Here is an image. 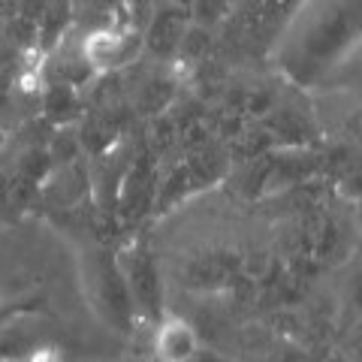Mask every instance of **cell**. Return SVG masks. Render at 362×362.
Masks as SVG:
<instances>
[{"instance_id": "obj_1", "label": "cell", "mask_w": 362, "mask_h": 362, "mask_svg": "<svg viewBox=\"0 0 362 362\" xmlns=\"http://www.w3.org/2000/svg\"><path fill=\"white\" fill-rule=\"evenodd\" d=\"M359 0H326V9L302 13L296 30L284 45V66L299 82H326L335 66H341L350 42L359 30Z\"/></svg>"}, {"instance_id": "obj_2", "label": "cell", "mask_w": 362, "mask_h": 362, "mask_svg": "<svg viewBox=\"0 0 362 362\" xmlns=\"http://www.w3.org/2000/svg\"><path fill=\"white\" fill-rule=\"evenodd\" d=\"M142 49H145V40H142L139 30L103 25V28L90 30L82 40L78 54H82V61L94 73H115L121 66H127L139 58Z\"/></svg>"}, {"instance_id": "obj_3", "label": "cell", "mask_w": 362, "mask_h": 362, "mask_svg": "<svg viewBox=\"0 0 362 362\" xmlns=\"http://www.w3.org/2000/svg\"><path fill=\"white\" fill-rule=\"evenodd\" d=\"M90 284H94V299L106 320L112 326H118L121 332H130L136 311H133V302H130L127 284H124L118 259H112L109 254L100 251L90 259Z\"/></svg>"}, {"instance_id": "obj_4", "label": "cell", "mask_w": 362, "mask_h": 362, "mask_svg": "<svg viewBox=\"0 0 362 362\" xmlns=\"http://www.w3.org/2000/svg\"><path fill=\"white\" fill-rule=\"evenodd\" d=\"M124 284H127L133 311L148 320H160V308H163V293H160V272H157L154 257L145 247H133L127 257L118 259Z\"/></svg>"}, {"instance_id": "obj_5", "label": "cell", "mask_w": 362, "mask_h": 362, "mask_svg": "<svg viewBox=\"0 0 362 362\" xmlns=\"http://www.w3.org/2000/svg\"><path fill=\"white\" fill-rule=\"evenodd\" d=\"M242 254L235 251H206L185 263V284L197 290L230 287V281L239 275Z\"/></svg>"}, {"instance_id": "obj_6", "label": "cell", "mask_w": 362, "mask_h": 362, "mask_svg": "<svg viewBox=\"0 0 362 362\" xmlns=\"http://www.w3.org/2000/svg\"><path fill=\"white\" fill-rule=\"evenodd\" d=\"M28 314H16L13 320L0 326V359H28L33 350L42 344H52L49 323Z\"/></svg>"}, {"instance_id": "obj_7", "label": "cell", "mask_w": 362, "mask_h": 362, "mask_svg": "<svg viewBox=\"0 0 362 362\" xmlns=\"http://www.w3.org/2000/svg\"><path fill=\"white\" fill-rule=\"evenodd\" d=\"M187 16L190 9H181V6H154V16L148 21V30L142 33L145 45L160 54V58H169V54L178 52V42H181V33L187 30Z\"/></svg>"}, {"instance_id": "obj_8", "label": "cell", "mask_w": 362, "mask_h": 362, "mask_svg": "<svg viewBox=\"0 0 362 362\" xmlns=\"http://www.w3.org/2000/svg\"><path fill=\"white\" fill-rule=\"evenodd\" d=\"M199 338L197 329L178 317H166L157 323V335H154V350L163 362H187L197 354Z\"/></svg>"}, {"instance_id": "obj_9", "label": "cell", "mask_w": 362, "mask_h": 362, "mask_svg": "<svg viewBox=\"0 0 362 362\" xmlns=\"http://www.w3.org/2000/svg\"><path fill=\"white\" fill-rule=\"evenodd\" d=\"M42 112L54 127H70L85 115L82 94H78V88L66 82H49L42 90Z\"/></svg>"}, {"instance_id": "obj_10", "label": "cell", "mask_w": 362, "mask_h": 362, "mask_svg": "<svg viewBox=\"0 0 362 362\" xmlns=\"http://www.w3.org/2000/svg\"><path fill=\"white\" fill-rule=\"evenodd\" d=\"M45 178H52L45 185V199H52L54 206H76L88 194V169L82 163V157L66 166L52 169Z\"/></svg>"}, {"instance_id": "obj_11", "label": "cell", "mask_w": 362, "mask_h": 362, "mask_svg": "<svg viewBox=\"0 0 362 362\" xmlns=\"http://www.w3.org/2000/svg\"><path fill=\"white\" fill-rule=\"evenodd\" d=\"M73 25V0H49L37 21V45L42 52L54 49Z\"/></svg>"}, {"instance_id": "obj_12", "label": "cell", "mask_w": 362, "mask_h": 362, "mask_svg": "<svg viewBox=\"0 0 362 362\" xmlns=\"http://www.w3.org/2000/svg\"><path fill=\"white\" fill-rule=\"evenodd\" d=\"M175 103V78L173 76H148L136 90V112L139 115H166V109Z\"/></svg>"}, {"instance_id": "obj_13", "label": "cell", "mask_w": 362, "mask_h": 362, "mask_svg": "<svg viewBox=\"0 0 362 362\" xmlns=\"http://www.w3.org/2000/svg\"><path fill=\"white\" fill-rule=\"evenodd\" d=\"M226 160H230V157H226V154L218 148V145L206 142V145H199V148L187 151L185 166H187L190 178H194V185H197V187H206V185H214V181L223 178Z\"/></svg>"}, {"instance_id": "obj_14", "label": "cell", "mask_w": 362, "mask_h": 362, "mask_svg": "<svg viewBox=\"0 0 362 362\" xmlns=\"http://www.w3.org/2000/svg\"><path fill=\"white\" fill-rule=\"evenodd\" d=\"M45 154H49L52 166H66V163L78 160V157H82V142H78V133L70 130V127H58V133L52 136Z\"/></svg>"}, {"instance_id": "obj_15", "label": "cell", "mask_w": 362, "mask_h": 362, "mask_svg": "<svg viewBox=\"0 0 362 362\" xmlns=\"http://www.w3.org/2000/svg\"><path fill=\"white\" fill-rule=\"evenodd\" d=\"M211 45V37H209V28L206 25H187V30L181 33V42H178V54L185 58L187 64H199L206 58Z\"/></svg>"}, {"instance_id": "obj_16", "label": "cell", "mask_w": 362, "mask_h": 362, "mask_svg": "<svg viewBox=\"0 0 362 362\" xmlns=\"http://www.w3.org/2000/svg\"><path fill=\"white\" fill-rule=\"evenodd\" d=\"M52 169H54V166H52V160H49V154H45V151H28V154L18 160L16 175L33 181V185H42L45 175H49Z\"/></svg>"}, {"instance_id": "obj_17", "label": "cell", "mask_w": 362, "mask_h": 362, "mask_svg": "<svg viewBox=\"0 0 362 362\" xmlns=\"http://www.w3.org/2000/svg\"><path fill=\"white\" fill-rule=\"evenodd\" d=\"M151 145H154V151L157 154H166V151H173L175 145H178V130H175V121L169 118V115H157L151 121Z\"/></svg>"}, {"instance_id": "obj_18", "label": "cell", "mask_w": 362, "mask_h": 362, "mask_svg": "<svg viewBox=\"0 0 362 362\" xmlns=\"http://www.w3.org/2000/svg\"><path fill=\"white\" fill-rule=\"evenodd\" d=\"M42 308V299L37 296H28V299H13V302H0V326L6 320H13L16 314H28V311H40Z\"/></svg>"}, {"instance_id": "obj_19", "label": "cell", "mask_w": 362, "mask_h": 362, "mask_svg": "<svg viewBox=\"0 0 362 362\" xmlns=\"http://www.w3.org/2000/svg\"><path fill=\"white\" fill-rule=\"evenodd\" d=\"M187 362H230L223 354H218V350H206V347H197V354L190 356Z\"/></svg>"}, {"instance_id": "obj_20", "label": "cell", "mask_w": 362, "mask_h": 362, "mask_svg": "<svg viewBox=\"0 0 362 362\" xmlns=\"http://www.w3.org/2000/svg\"><path fill=\"white\" fill-rule=\"evenodd\" d=\"M169 4H173V6H181V9H190V6L197 4V0H169Z\"/></svg>"}, {"instance_id": "obj_21", "label": "cell", "mask_w": 362, "mask_h": 362, "mask_svg": "<svg viewBox=\"0 0 362 362\" xmlns=\"http://www.w3.org/2000/svg\"><path fill=\"white\" fill-rule=\"evenodd\" d=\"M0 139H4V133H0Z\"/></svg>"}]
</instances>
